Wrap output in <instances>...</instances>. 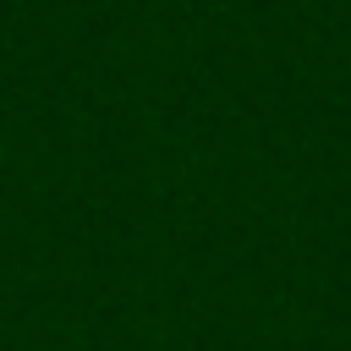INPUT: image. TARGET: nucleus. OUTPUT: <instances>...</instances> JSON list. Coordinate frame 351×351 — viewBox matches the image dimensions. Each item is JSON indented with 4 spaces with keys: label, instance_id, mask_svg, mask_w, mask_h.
<instances>
[]
</instances>
